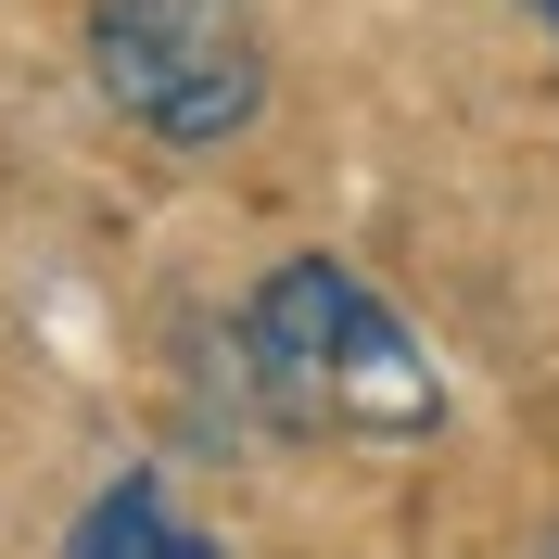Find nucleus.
<instances>
[{"mask_svg":"<svg viewBox=\"0 0 559 559\" xmlns=\"http://www.w3.org/2000/svg\"><path fill=\"white\" fill-rule=\"evenodd\" d=\"M242 382L293 432H356V445H419L445 432V369L419 331L344 267V254H280L242 306Z\"/></svg>","mask_w":559,"mask_h":559,"instance_id":"nucleus-1","label":"nucleus"},{"mask_svg":"<svg viewBox=\"0 0 559 559\" xmlns=\"http://www.w3.org/2000/svg\"><path fill=\"white\" fill-rule=\"evenodd\" d=\"M90 90L115 103V128L166 140V153H216L254 140L267 115V38L242 0H90Z\"/></svg>","mask_w":559,"mask_h":559,"instance_id":"nucleus-2","label":"nucleus"},{"mask_svg":"<svg viewBox=\"0 0 559 559\" xmlns=\"http://www.w3.org/2000/svg\"><path fill=\"white\" fill-rule=\"evenodd\" d=\"M64 559H216V534H191V522H178L153 471H115V484L76 509Z\"/></svg>","mask_w":559,"mask_h":559,"instance_id":"nucleus-3","label":"nucleus"},{"mask_svg":"<svg viewBox=\"0 0 559 559\" xmlns=\"http://www.w3.org/2000/svg\"><path fill=\"white\" fill-rule=\"evenodd\" d=\"M522 13H534V26H547V51H559V0H522Z\"/></svg>","mask_w":559,"mask_h":559,"instance_id":"nucleus-4","label":"nucleus"},{"mask_svg":"<svg viewBox=\"0 0 559 559\" xmlns=\"http://www.w3.org/2000/svg\"><path fill=\"white\" fill-rule=\"evenodd\" d=\"M534 559H559V534H547V547H534Z\"/></svg>","mask_w":559,"mask_h":559,"instance_id":"nucleus-5","label":"nucleus"}]
</instances>
